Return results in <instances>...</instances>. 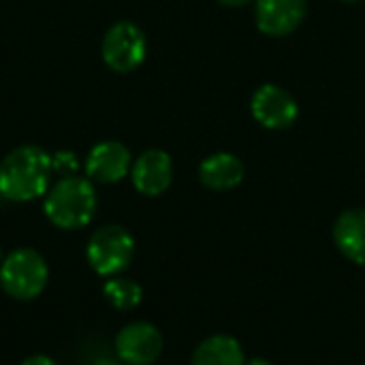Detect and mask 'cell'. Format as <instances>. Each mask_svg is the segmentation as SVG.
Returning a JSON list of instances; mask_svg holds the SVG:
<instances>
[{"instance_id": "1", "label": "cell", "mask_w": 365, "mask_h": 365, "mask_svg": "<svg viewBox=\"0 0 365 365\" xmlns=\"http://www.w3.org/2000/svg\"><path fill=\"white\" fill-rule=\"evenodd\" d=\"M51 173V156L43 148L19 145L0 163V197L15 203L45 197Z\"/></svg>"}, {"instance_id": "2", "label": "cell", "mask_w": 365, "mask_h": 365, "mask_svg": "<svg viewBox=\"0 0 365 365\" xmlns=\"http://www.w3.org/2000/svg\"><path fill=\"white\" fill-rule=\"evenodd\" d=\"M96 188L88 178L81 175L60 178L45 192L43 201V210L49 222L64 231H75L90 225L96 214Z\"/></svg>"}, {"instance_id": "3", "label": "cell", "mask_w": 365, "mask_h": 365, "mask_svg": "<svg viewBox=\"0 0 365 365\" xmlns=\"http://www.w3.org/2000/svg\"><path fill=\"white\" fill-rule=\"evenodd\" d=\"M47 280L49 267L45 259L32 248L13 250L0 265V287L9 297L17 302L36 299L45 291Z\"/></svg>"}, {"instance_id": "4", "label": "cell", "mask_w": 365, "mask_h": 365, "mask_svg": "<svg viewBox=\"0 0 365 365\" xmlns=\"http://www.w3.org/2000/svg\"><path fill=\"white\" fill-rule=\"evenodd\" d=\"M86 259L98 276H120L135 259V240L122 225H105L90 235Z\"/></svg>"}, {"instance_id": "5", "label": "cell", "mask_w": 365, "mask_h": 365, "mask_svg": "<svg viewBox=\"0 0 365 365\" xmlns=\"http://www.w3.org/2000/svg\"><path fill=\"white\" fill-rule=\"evenodd\" d=\"M148 41L143 30L133 21L113 24L101 43V53L105 64L115 73H133L145 60Z\"/></svg>"}, {"instance_id": "6", "label": "cell", "mask_w": 365, "mask_h": 365, "mask_svg": "<svg viewBox=\"0 0 365 365\" xmlns=\"http://www.w3.org/2000/svg\"><path fill=\"white\" fill-rule=\"evenodd\" d=\"M165 340L158 327L135 321L120 329L115 338V355L126 365H152L158 361Z\"/></svg>"}, {"instance_id": "7", "label": "cell", "mask_w": 365, "mask_h": 365, "mask_svg": "<svg viewBox=\"0 0 365 365\" xmlns=\"http://www.w3.org/2000/svg\"><path fill=\"white\" fill-rule=\"evenodd\" d=\"M250 111L255 120L269 130L289 128L299 113L295 98L276 83H265L252 94Z\"/></svg>"}, {"instance_id": "8", "label": "cell", "mask_w": 365, "mask_h": 365, "mask_svg": "<svg viewBox=\"0 0 365 365\" xmlns=\"http://www.w3.org/2000/svg\"><path fill=\"white\" fill-rule=\"evenodd\" d=\"M133 156L120 141L96 143L86 158V178L96 184H115L130 173Z\"/></svg>"}, {"instance_id": "9", "label": "cell", "mask_w": 365, "mask_h": 365, "mask_svg": "<svg viewBox=\"0 0 365 365\" xmlns=\"http://www.w3.org/2000/svg\"><path fill=\"white\" fill-rule=\"evenodd\" d=\"M308 13L306 0H257V28L267 36H287L304 21Z\"/></svg>"}, {"instance_id": "10", "label": "cell", "mask_w": 365, "mask_h": 365, "mask_svg": "<svg viewBox=\"0 0 365 365\" xmlns=\"http://www.w3.org/2000/svg\"><path fill=\"white\" fill-rule=\"evenodd\" d=\"M133 186L145 197L163 195L173 182L171 156L163 150H145L130 167Z\"/></svg>"}, {"instance_id": "11", "label": "cell", "mask_w": 365, "mask_h": 365, "mask_svg": "<svg viewBox=\"0 0 365 365\" xmlns=\"http://www.w3.org/2000/svg\"><path fill=\"white\" fill-rule=\"evenodd\" d=\"M334 242L349 261L365 265V210L355 207L338 216L334 225Z\"/></svg>"}, {"instance_id": "12", "label": "cell", "mask_w": 365, "mask_h": 365, "mask_svg": "<svg viewBox=\"0 0 365 365\" xmlns=\"http://www.w3.org/2000/svg\"><path fill=\"white\" fill-rule=\"evenodd\" d=\"M199 180L216 192L233 190L244 180V163L229 152H216L199 165Z\"/></svg>"}, {"instance_id": "13", "label": "cell", "mask_w": 365, "mask_h": 365, "mask_svg": "<svg viewBox=\"0 0 365 365\" xmlns=\"http://www.w3.org/2000/svg\"><path fill=\"white\" fill-rule=\"evenodd\" d=\"M192 365H246V355L233 336L216 334L195 349Z\"/></svg>"}, {"instance_id": "14", "label": "cell", "mask_w": 365, "mask_h": 365, "mask_svg": "<svg viewBox=\"0 0 365 365\" xmlns=\"http://www.w3.org/2000/svg\"><path fill=\"white\" fill-rule=\"evenodd\" d=\"M103 295L105 299L115 308V310H133L141 304L143 299V289L135 282V280H128V278H120V276H113L109 278L105 284H103Z\"/></svg>"}, {"instance_id": "15", "label": "cell", "mask_w": 365, "mask_h": 365, "mask_svg": "<svg viewBox=\"0 0 365 365\" xmlns=\"http://www.w3.org/2000/svg\"><path fill=\"white\" fill-rule=\"evenodd\" d=\"M51 169H53V173H58L60 178L77 175V171H79V158H77V154L71 152V150H58V152L51 156Z\"/></svg>"}, {"instance_id": "16", "label": "cell", "mask_w": 365, "mask_h": 365, "mask_svg": "<svg viewBox=\"0 0 365 365\" xmlns=\"http://www.w3.org/2000/svg\"><path fill=\"white\" fill-rule=\"evenodd\" d=\"M21 365H58L51 357H47V355H32V357H28V359H24V364Z\"/></svg>"}, {"instance_id": "17", "label": "cell", "mask_w": 365, "mask_h": 365, "mask_svg": "<svg viewBox=\"0 0 365 365\" xmlns=\"http://www.w3.org/2000/svg\"><path fill=\"white\" fill-rule=\"evenodd\" d=\"M94 365H126L124 361H120V359H113V357H103V359H98Z\"/></svg>"}, {"instance_id": "18", "label": "cell", "mask_w": 365, "mask_h": 365, "mask_svg": "<svg viewBox=\"0 0 365 365\" xmlns=\"http://www.w3.org/2000/svg\"><path fill=\"white\" fill-rule=\"evenodd\" d=\"M220 4H225V6H244V4H248L250 0H218Z\"/></svg>"}, {"instance_id": "19", "label": "cell", "mask_w": 365, "mask_h": 365, "mask_svg": "<svg viewBox=\"0 0 365 365\" xmlns=\"http://www.w3.org/2000/svg\"><path fill=\"white\" fill-rule=\"evenodd\" d=\"M246 365H274V364H272V361H267V359H261V357H259V359H250Z\"/></svg>"}, {"instance_id": "20", "label": "cell", "mask_w": 365, "mask_h": 365, "mask_svg": "<svg viewBox=\"0 0 365 365\" xmlns=\"http://www.w3.org/2000/svg\"><path fill=\"white\" fill-rule=\"evenodd\" d=\"M2 261H4V259H2V250H0V265H2Z\"/></svg>"}, {"instance_id": "21", "label": "cell", "mask_w": 365, "mask_h": 365, "mask_svg": "<svg viewBox=\"0 0 365 365\" xmlns=\"http://www.w3.org/2000/svg\"><path fill=\"white\" fill-rule=\"evenodd\" d=\"M344 2H357V0H344Z\"/></svg>"}]
</instances>
